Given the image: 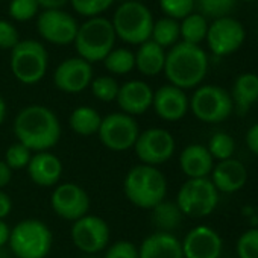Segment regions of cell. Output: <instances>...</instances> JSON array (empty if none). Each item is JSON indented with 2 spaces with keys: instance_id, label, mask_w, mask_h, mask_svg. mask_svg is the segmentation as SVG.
I'll list each match as a JSON object with an SVG mask.
<instances>
[{
  "instance_id": "1",
  "label": "cell",
  "mask_w": 258,
  "mask_h": 258,
  "mask_svg": "<svg viewBox=\"0 0 258 258\" xmlns=\"http://www.w3.org/2000/svg\"><path fill=\"white\" fill-rule=\"evenodd\" d=\"M13 129L17 142L31 152L50 151L61 139L59 118L43 105H29L19 111Z\"/></svg>"
},
{
  "instance_id": "2",
  "label": "cell",
  "mask_w": 258,
  "mask_h": 258,
  "mask_svg": "<svg viewBox=\"0 0 258 258\" xmlns=\"http://www.w3.org/2000/svg\"><path fill=\"white\" fill-rule=\"evenodd\" d=\"M170 85L181 90L199 87L208 72V56L201 46L178 41L166 53L164 70Z\"/></svg>"
},
{
  "instance_id": "3",
  "label": "cell",
  "mask_w": 258,
  "mask_h": 258,
  "mask_svg": "<svg viewBox=\"0 0 258 258\" xmlns=\"http://www.w3.org/2000/svg\"><path fill=\"white\" fill-rule=\"evenodd\" d=\"M123 191L133 205L143 210H152L166 199L167 179L157 167L139 164L126 173Z\"/></svg>"
},
{
  "instance_id": "4",
  "label": "cell",
  "mask_w": 258,
  "mask_h": 258,
  "mask_svg": "<svg viewBox=\"0 0 258 258\" xmlns=\"http://www.w3.org/2000/svg\"><path fill=\"white\" fill-rule=\"evenodd\" d=\"M115 32L111 20L105 17H93L82 23L75 38V47L79 58L87 62L103 61L114 49Z\"/></svg>"
},
{
  "instance_id": "5",
  "label": "cell",
  "mask_w": 258,
  "mask_h": 258,
  "mask_svg": "<svg viewBox=\"0 0 258 258\" xmlns=\"http://www.w3.org/2000/svg\"><path fill=\"white\" fill-rule=\"evenodd\" d=\"M115 37L129 44H143L151 40L154 17L146 5L137 0L123 2L111 20Z\"/></svg>"
},
{
  "instance_id": "6",
  "label": "cell",
  "mask_w": 258,
  "mask_h": 258,
  "mask_svg": "<svg viewBox=\"0 0 258 258\" xmlns=\"http://www.w3.org/2000/svg\"><path fill=\"white\" fill-rule=\"evenodd\" d=\"M8 243L17 258H46L52 249L53 235L44 222L25 219L11 229Z\"/></svg>"
},
{
  "instance_id": "7",
  "label": "cell",
  "mask_w": 258,
  "mask_h": 258,
  "mask_svg": "<svg viewBox=\"0 0 258 258\" xmlns=\"http://www.w3.org/2000/svg\"><path fill=\"white\" fill-rule=\"evenodd\" d=\"M49 55L46 47L37 40H20L11 50V72L25 85L38 84L47 72Z\"/></svg>"
},
{
  "instance_id": "8",
  "label": "cell",
  "mask_w": 258,
  "mask_h": 258,
  "mask_svg": "<svg viewBox=\"0 0 258 258\" xmlns=\"http://www.w3.org/2000/svg\"><path fill=\"white\" fill-rule=\"evenodd\" d=\"M176 204L184 216L207 217L219 204V191L210 178L187 179L176 196Z\"/></svg>"
},
{
  "instance_id": "9",
  "label": "cell",
  "mask_w": 258,
  "mask_h": 258,
  "mask_svg": "<svg viewBox=\"0 0 258 258\" xmlns=\"http://www.w3.org/2000/svg\"><path fill=\"white\" fill-rule=\"evenodd\" d=\"M193 115L204 123H220L234 112L231 94L219 85L198 87L190 99Z\"/></svg>"
},
{
  "instance_id": "10",
  "label": "cell",
  "mask_w": 258,
  "mask_h": 258,
  "mask_svg": "<svg viewBox=\"0 0 258 258\" xmlns=\"http://www.w3.org/2000/svg\"><path fill=\"white\" fill-rule=\"evenodd\" d=\"M97 134L106 149L124 152L134 148L140 131L134 117L124 112H112L102 118Z\"/></svg>"
},
{
  "instance_id": "11",
  "label": "cell",
  "mask_w": 258,
  "mask_h": 258,
  "mask_svg": "<svg viewBox=\"0 0 258 258\" xmlns=\"http://www.w3.org/2000/svg\"><path fill=\"white\" fill-rule=\"evenodd\" d=\"M175 139L163 127H151L140 133L134 149L137 158L146 166H160L167 163L175 154Z\"/></svg>"
},
{
  "instance_id": "12",
  "label": "cell",
  "mask_w": 258,
  "mask_h": 258,
  "mask_svg": "<svg viewBox=\"0 0 258 258\" xmlns=\"http://www.w3.org/2000/svg\"><path fill=\"white\" fill-rule=\"evenodd\" d=\"M73 244L85 255H96L109 244V226L97 216L87 214L73 222L70 229Z\"/></svg>"
},
{
  "instance_id": "13",
  "label": "cell",
  "mask_w": 258,
  "mask_h": 258,
  "mask_svg": "<svg viewBox=\"0 0 258 258\" xmlns=\"http://www.w3.org/2000/svg\"><path fill=\"white\" fill-rule=\"evenodd\" d=\"M244 38L246 32L243 25L228 16L213 20V23L208 25L205 40L208 43L210 50L216 56H226L238 50L244 43Z\"/></svg>"
},
{
  "instance_id": "14",
  "label": "cell",
  "mask_w": 258,
  "mask_h": 258,
  "mask_svg": "<svg viewBox=\"0 0 258 258\" xmlns=\"http://www.w3.org/2000/svg\"><path fill=\"white\" fill-rule=\"evenodd\" d=\"M37 29L46 41L67 46L75 43L79 26L76 20L62 10H44L38 16Z\"/></svg>"
},
{
  "instance_id": "15",
  "label": "cell",
  "mask_w": 258,
  "mask_h": 258,
  "mask_svg": "<svg viewBox=\"0 0 258 258\" xmlns=\"http://www.w3.org/2000/svg\"><path fill=\"white\" fill-rule=\"evenodd\" d=\"M50 204L56 216L64 220L75 222L88 214L90 196L88 193L73 182H64L55 187Z\"/></svg>"
},
{
  "instance_id": "16",
  "label": "cell",
  "mask_w": 258,
  "mask_h": 258,
  "mask_svg": "<svg viewBox=\"0 0 258 258\" xmlns=\"http://www.w3.org/2000/svg\"><path fill=\"white\" fill-rule=\"evenodd\" d=\"M93 81V67L85 59L76 56L62 61L53 73V84L58 90L76 94L90 87Z\"/></svg>"
},
{
  "instance_id": "17",
  "label": "cell",
  "mask_w": 258,
  "mask_h": 258,
  "mask_svg": "<svg viewBox=\"0 0 258 258\" xmlns=\"http://www.w3.org/2000/svg\"><path fill=\"white\" fill-rule=\"evenodd\" d=\"M181 246L184 258H220L223 241L216 229L199 225L185 234Z\"/></svg>"
},
{
  "instance_id": "18",
  "label": "cell",
  "mask_w": 258,
  "mask_h": 258,
  "mask_svg": "<svg viewBox=\"0 0 258 258\" xmlns=\"http://www.w3.org/2000/svg\"><path fill=\"white\" fill-rule=\"evenodd\" d=\"M152 106L158 117L167 121L181 120L190 108V100L184 90L175 85H163L154 91Z\"/></svg>"
},
{
  "instance_id": "19",
  "label": "cell",
  "mask_w": 258,
  "mask_h": 258,
  "mask_svg": "<svg viewBox=\"0 0 258 258\" xmlns=\"http://www.w3.org/2000/svg\"><path fill=\"white\" fill-rule=\"evenodd\" d=\"M152 99L154 90L149 84L143 81H127L118 87L115 102L121 112L134 117L145 114L152 106Z\"/></svg>"
},
{
  "instance_id": "20",
  "label": "cell",
  "mask_w": 258,
  "mask_h": 258,
  "mask_svg": "<svg viewBox=\"0 0 258 258\" xmlns=\"http://www.w3.org/2000/svg\"><path fill=\"white\" fill-rule=\"evenodd\" d=\"M26 169L32 182L38 187H53L62 176L61 160L49 151L32 155Z\"/></svg>"
},
{
  "instance_id": "21",
  "label": "cell",
  "mask_w": 258,
  "mask_h": 258,
  "mask_svg": "<svg viewBox=\"0 0 258 258\" xmlns=\"http://www.w3.org/2000/svg\"><path fill=\"white\" fill-rule=\"evenodd\" d=\"M210 179L217 191L235 193L244 187L247 181V170L241 161L229 158L225 161H219L213 167Z\"/></svg>"
},
{
  "instance_id": "22",
  "label": "cell",
  "mask_w": 258,
  "mask_h": 258,
  "mask_svg": "<svg viewBox=\"0 0 258 258\" xmlns=\"http://www.w3.org/2000/svg\"><path fill=\"white\" fill-rule=\"evenodd\" d=\"M139 258H184L181 240L172 232L157 231L142 241Z\"/></svg>"
},
{
  "instance_id": "23",
  "label": "cell",
  "mask_w": 258,
  "mask_h": 258,
  "mask_svg": "<svg viewBox=\"0 0 258 258\" xmlns=\"http://www.w3.org/2000/svg\"><path fill=\"white\" fill-rule=\"evenodd\" d=\"M179 167L188 179L208 178L214 167V160L207 146L188 145L179 155Z\"/></svg>"
},
{
  "instance_id": "24",
  "label": "cell",
  "mask_w": 258,
  "mask_h": 258,
  "mask_svg": "<svg viewBox=\"0 0 258 258\" xmlns=\"http://www.w3.org/2000/svg\"><path fill=\"white\" fill-rule=\"evenodd\" d=\"M229 94L234 109L240 115H244L258 102V75L241 73L237 76Z\"/></svg>"
},
{
  "instance_id": "25",
  "label": "cell",
  "mask_w": 258,
  "mask_h": 258,
  "mask_svg": "<svg viewBox=\"0 0 258 258\" xmlns=\"http://www.w3.org/2000/svg\"><path fill=\"white\" fill-rule=\"evenodd\" d=\"M166 52L152 40L140 44L136 53V67L145 76H157L164 70Z\"/></svg>"
},
{
  "instance_id": "26",
  "label": "cell",
  "mask_w": 258,
  "mask_h": 258,
  "mask_svg": "<svg viewBox=\"0 0 258 258\" xmlns=\"http://www.w3.org/2000/svg\"><path fill=\"white\" fill-rule=\"evenodd\" d=\"M100 123H102L100 114L91 106H78L72 111L69 117L70 129L82 137H90L97 134Z\"/></svg>"
},
{
  "instance_id": "27",
  "label": "cell",
  "mask_w": 258,
  "mask_h": 258,
  "mask_svg": "<svg viewBox=\"0 0 258 258\" xmlns=\"http://www.w3.org/2000/svg\"><path fill=\"white\" fill-rule=\"evenodd\" d=\"M151 211H152V223L157 228V231H161V232L175 231L181 225L182 217H184L178 204L166 201V199L160 202L157 207H154Z\"/></svg>"
},
{
  "instance_id": "28",
  "label": "cell",
  "mask_w": 258,
  "mask_h": 258,
  "mask_svg": "<svg viewBox=\"0 0 258 258\" xmlns=\"http://www.w3.org/2000/svg\"><path fill=\"white\" fill-rule=\"evenodd\" d=\"M208 32V23L207 19L201 14H190L179 23V37L182 38V43L199 46L205 38Z\"/></svg>"
},
{
  "instance_id": "29",
  "label": "cell",
  "mask_w": 258,
  "mask_h": 258,
  "mask_svg": "<svg viewBox=\"0 0 258 258\" xmlns=\"http://www.w3.org/2000/svg\"><path fill=\"white\" fill-rule=\"evenodd\" d=\"M179 38H181L179 37V23L176 20L163 17V19L154 22L151 40L154 43H157L160 47H163V49L173 47Z\"/></svg>"
},
{
  "instance_id": "30",
  "label": "cell",
  "mask_w": 258,
  "mask_h": 258,
  "mask_svg": "<svg viewBox=\"0 0 258 258\" xmlns=\"http://www.w3.org/2000/svg\"><path fill=\"white\" fill-rule=\"evenodd\" d=\"M105 69L112 75H127L136 69V53L129 49H112L103 59Z\"/></svg>"
},
{
  "instance_id": "31",
  "label": "cell",
  "mask_w": 258,
  "mask_h": 258,
  "mask_svg": "<svg viewBox=\"0 0 258 258\" xmlns=\"http://www.w3.org/2000/svg\"><path fill=\"white\" fill-rule=\"evenodd\" d=\"M207 149L211 154L213 160L225 161V160L232 158V155L235 152V142L228 133L220 131V133H216L214 136H211Z\"/></svg>"
},
{
  "instance_id": "32",
  "label": "cell",
  "mask_w": 258,
  "mask_h": 258,
  "mask_svg": "<svg viewBox=\"0 0 258 258\" xmlns=\"http://www.w3.org/2000/svg\"><path fill=\"white\" fill-rule=\"evenodd\" d=\"M195 7L201 11L199 14L205 19H222L228 17V14L234 10L235 0H195Z\"/></svg>"
},
{
  "instance_id": "33",
  "label": "cell",
  "mask_w": 258,
  "mask_h": 258,
  "mask_svg": "<svg viewBox=\"0 0 258 258\" xmlns=\"http://www.w3.org/2000/svg\"><path fill=\"white\" fill-rule=\"evenodd\" d=\"M90 87H91V93L96 99H99L100 102H112L117 99L120 85L111 76H99L91 81Z\"/></svg>"
},
{
  "instance_id": "34",
  "label": "cell",
  "mask_w": 258,
  "mask_h": 258,
  "mask_svg": "<svg viewBox=\"0 0 258 258\" xmlns=\"http://www.w3.org/2000/svg\"><path fill=\"white\" fill-rule=\"evenodd\" d=\"M160 8L166 17L178 22L193 14L195 0H160Z\"/></svg>"
},
{
  "instance_id": "35",
  "label": "cell",
  "mask_w": 258,
  "mask_h": 258,
  "mask_svg": "<svg viewBox=\"0 0 258 258\" xmlns=\"http://www.w3.org/2000/svg\"><path fill=\"white\" fill-rule=\"evenodd\" d=\"M37 0H11L10 4V17L16 22H29L38 14Z\"/></svg>"
},
{
  "instance_id": "36",
  "label": "cell",
  "mask_w": 258,
  "mask_h": 258,
  "mask_svg": "<svg viewBox=\"0 0 258 258\" xmlns=\"http://www.w3.org/2000/svg\"><path fill=\"white\" fill-rule=\"evenodd\" d=\"M70 4L78 14L93 19L99 17L108 8H111L114 0H70Z\"/></svg>"
},
{
  "instance_id": "37",
  "label": "cell",
  "mask_w": 258,
  "mask_h": 258,
  "mask_svg": "<svg viewBox=\"0 0 258 258\" xmlns=\"http://www.w3.org/2000/svg\"><path fill=\"white\" fill-rule=\"evenodd\" d=\"M238 258H258V228L244 231L235 244Z\"/></svg>"
},
{
  "instance_id": "38",
  "label": "cell",
  "mask_w": 258,
  "mask_h": 258,
  "mask_svg": "<svg viewBox=\"0 0 258 258\" xmlns=\"http://www.w3.org/2000/svg\"><path fill=\"white\" fill-rule=\"evenodd\" d=\"M31 158H32L31 151L19 142L13 143L5 152V163L11 170H20L28 167Z\"/></svg>"
},
{
  "instance_id": "39",
  "label": "cell",
  "mask_w": 258,
  "mask_h": 258,
  "mask_svg": "<svg viewBox=\"0 0 258 258\" xmlns=\"http://www.w3.org/2000/svg\"><path fill=\"white\" fill-rule=\"evenodd\" d=\"M103 258H139V247L133 241L120 240L108 247Z\"/></svg>"
},
{
  "instance_id": "40",
  "label": "cell",
  "mask_w": 258,
  "mask_h": 258,
  "mask_svg": "<svg viewBox=\"0 0 258 258\" xmlns=\"http://www.w3.org/2000/svg\"><path fill=\"white\" fill-rule=\"evenodd\" d=\"M20 41L17 28L8 22L0 19V49H10L13 50Z\"/></svg>"
},
{
  "instance_id": "41",
  "label": "cell",
  "mask_w": 258,
  "mask_h": 258,
  "mask_svg": "<svg viewBox=\"0 0 258 258\" xmlns=\"http://www.w3.org/2000/svg\"><path fill=\"white\" fill-rule=\"evenodd\" d=\"M246 146L247 149L258 157V123L252 124L249 129H247V133H246Z\"/></svg>"
},
{
  "instance_id": "42",
  "label": "cell",
  "mask_w": 258,
  "mask_h": 258,
  "mask_svg": "<svg viewBox=\"0 0 258 258\" xmlns=\"http://www.w3.org/2000/svg\"><path fill=\"white\" fill-rule=\"evenodd\" d=\"M13 210V201L11 198L4 191V190H0V219H5Z\"/></svg>"
},
{
  "instance_id": "43",
  "label": "cell",
  "mask_w": 258,
  "mask_h": 258,
  "mask_svg": "<svg viewBox=\"0 0 258 258\" xmlns=\"http://www.w3.org/2000/svg\"><path fill=\"white\" fill-rule=\"evenodd\" d=\"M13 178V170L8 167V164L5 161L0 160V190H4Z\"/></svg>"
},
{
  "instance_id": "44",
  "label": "cell",
  "mask_w": 258,
  "mask_h": 258,
  "mask_svg": "<svg viewBox=\"0 0 258 258\" xmlns=\"http://www.w3.org/2000/svg\"><path fill=\"white\" fill-rule=\"evenodd\" d=\"M37 2L44 10H61L70 0H37Z\"/></svg>"
},
{
  "instance_id": "45",
  "label": "cell",
  "mask_w": 258,
  "mask_h": 258,
  "mask_svg": "<svg viewBox=\"0 0 258 258\" xmlns=\"http://www.w3.org/2000/svg\"><path fill=\"white\" fill-rule=\"evenodd\" d=\"M10 235H11V229L7 225L5 220L0 219V247L5 246L10 241Z\"/></svg>"
},
{
  "instance_id": "46",
  "label": "cell",
  "mask_w": 258,
  "mask_h": 258,
  "mask_svg": "<svg viewBox=\"0 0 258 258\" xmlns=\"http://www.w3.org/2000/svg\"><path fill=\"white\" fill-rule=\"evenodd\" d=\"M7 118V103L4 100V97L0 96V124H2Z\"/></svg>"
},
{
  "instance_id": "47",
  "label": "cell",
  "mask_w": 258,
  "mask_h": 258,
  "mask_svg": "<svg viewBox=\"0 0 258 258\" xmlns=\"http://www.w3.org/2000/svg\"><path fill=\"white\" fill-rule=\"evenodd\" d=\"M84 258H97V256L96 255H85Z\"/></svg>"
},
{
  "instance_id": "48",
  "label": "cell",
  "mask_w": 258,
  "mask_h": 258,
  "mask_svg": "<svg viewBox=\"0 0 258 258\" xmlns=\"http://www.w3.org/2000/svg\"><path fill=\"white\" fill-rule=\"evenodd\" d=\"M241 2H253V0H241Z\"/></svg>"
},
{
  "instance_id": "49",
  "label": "cell",
  "mask_w": 258,
  "mask_h": 258,
  "mask_svg": "<svg viewBox=\"0 0 258 258\" xmlns=\"http://www.w3.org/2000/svg\"><path fill=\"white\" fill-rule=\"evenodd\" d=\"M220 258H225V256H220Z\"/></svg>"
},
{
  "instance_id": "50",
  "label": "cell",
  "mask_w": 258,
  "mask_h": 258,
  "mask_svg": "<svg viewBox=\"0 0 258 258\" xmlns=\"http://www.w3.org/2000/svg\"><path fill=\"white\" fill-rule=\"evenodd\" d=\"M126 2H127V0H126Z\"/></svg>"
}]
</instances>
